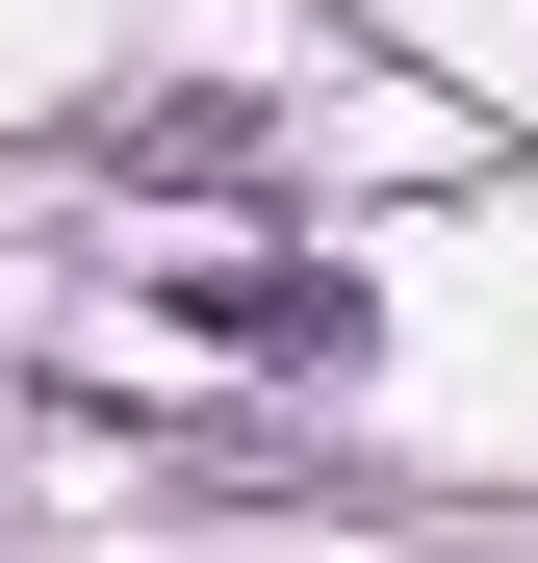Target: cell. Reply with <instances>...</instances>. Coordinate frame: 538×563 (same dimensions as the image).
Returning <instances> with one entry per match:
<instances>
[{"label":"cell","instance_id":"cell-1","mask_svg":"<svg viewBox=\"0 0 538 563\" xmlns=\"http://www.w3.org/2000/svg\"><path fill=\"white\" fill-rule=\"evenodd\" d=\"M179 333H231V358H359L385 308H359L333 256H206V282H179Z\"/></svg>","mask_w":538,"mask_h":563}]
</instances>
